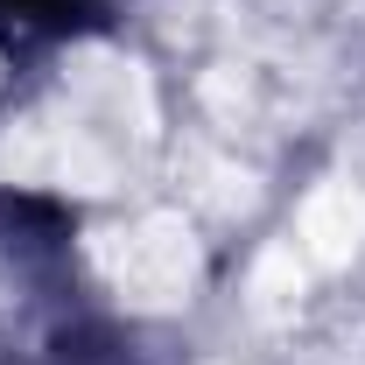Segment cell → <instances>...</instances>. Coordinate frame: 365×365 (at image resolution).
<instances>
[{
	"label": "cell",
	"instance_id": "1",
	"mask_svg": "<svg viewBox=\"0 0 365 365\" xmlns=\"http://www.w3.org/2000/svg\"><path fill=\"white\" fill-rule=\"evenodd\" d=\"M91 14V0H0V36H63Z\"/></svg>",
	"mask_w": 365,
	"mask_h": 365
}]
</instances>
